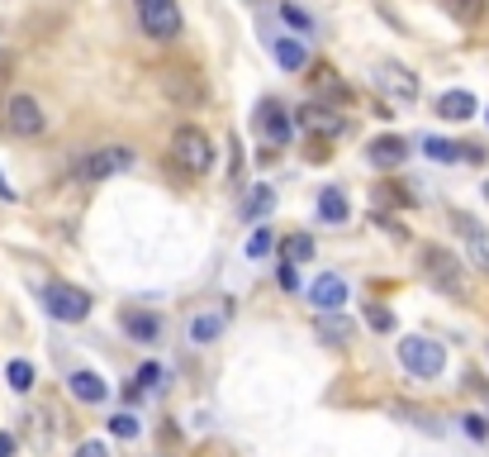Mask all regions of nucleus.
<instances>
[{
    "label": "nucleus",
    "mask_w": 489,
    "mask_h": 457,
    "mask_svg": "<svg viewBox=\"0 0 489 457\" xmlns=\"http://www.w3.org/2000/svg\"><path fill=\"white\" fill-rule=\"evenodd\" d=\"M172 158H176V167H186L190 176L214 172V143H209V134L195 129V124H180L172 134Z\"/></svg>",
    "instance_id": "nucleus-1"
},
{
    "label": "nucleus",
    "mask_w": 489,
    "mask_h": 457,
    "mask_svg": "<svg viewBox=\"0 0 489 457\" xmlns=\"http://www.w3.org/2000/svg\"><path fill=\"white\" fill-rule=\"evenodd\" d=\"M423 272H428V282L437 286V290H446L452 300H470V282H466V267L446 253V248H437V243H428L423 248Z\"/></svg>",
    "instance_id": "nucleus-2"
},
{
    "label": "nucleus",
    "mask_w": 489,
    "mask_h": 457,
    "mask_svg": "<svg viewBox=\"0 0 489 457\" xmlns=\"http://www.w3.org/2000/svg\"><path fill=\"white\" fill-rule=\"evenodd\" d=\"M399 363H404V371H413L418 381H432V377H442V367H446V348L432 339L409 334L399 343Z\"/></svg>",
    "instance_id": "nucleus-3"
},
{
    "label": "nucleus",
    "mask_w": 489,
    "mask_h": 457,
    "mask_svg": "<svg viewBox=\"0 0 489 457\" xmlns=\"http://www.w3.org/2000/svg\"><path fill=\"white\" fill-rule=\"evenodd\" d=\"M133 162H138V152H133V148L109 143V148H95V152H86V158L76 162V176H81V182H105V176L129 172Z\"/></svg>",
    "instance_id": "nucleus-4"
},
{
    "label": "nucleus",
    "mask_w": 489,
    "mask_h": 457,
    "mask_svg": "<svg viewBox=\"0 0 489 457\" xmlns=\"http://www.w3.org/2000/svg\"><path fill=\"white\" fill-rule=\"evenodd\" d=\"M44 305H48L52 320H62V324H81L91 314V296L81 286H72V282H52L44 290Z\"/></svg>",
    "instance_id": "nucleus-5"
},
{
    "label": "nucleus",
    "mask_w": 489,
    "mask_h": 457,
    "mask_svg": "<svg viewBox=\"0 0 489 457\" xmlns=\"http://www.w3.org/2000/svg\"><path fill=\"white\" fill-rule=\"evenodd\" d=\"M138 5V20H143L148 38H157V44H172L180 34V5L176 0H133Z\"/></svg>",
    "instance_id": "nucleus-6"
},
{
    "label": "nucleus",
    "mask_w": 489,
    "mask_h": 457,
    "mask_svg": "<svg viewBox=\"0 0 489 457\" xmlns=\"http://www.w3.org/2000/svg\"><path fill=\"white\" fill-rule=\"evenodd\" d=\"M5 129L15 134V138H38V134L48 129L44 105H38L34 95H10V105H5Z\"/></svg>",
    "instance_id": "nucleus-7"
},
{
    "label": "nucleus",
    "mask_w": 489,
    "mask_h": 457,
    "mask_svg": "<svg viewBox=\"0 0 489 457\" xmlns=\"http://www.w3.org/2000/svg\"><path fill=\"white\" fill-rule=\"evenodd\" d=\"M257 129L267 134V143H290V134H295V115L281 105V101H261L257 105Z\"/></svg>",
    "instance_id": "nucleus-8"
},
{
    "label": "nucleus",
    "mask_w": 489,
    "mask_h": 457,
    "mask_svg": "<svg viewBox=\"0 0 489 457\" xmlns=\"http://www.w3.org/2000/svg\"><path fill=\"white\" fill-rule=\"evenodd\" d=\"M404 158H409V143H404V134H381L366 143V162L375 172H395L404 167Z\"/></svg>",
    "instance_id": "nucleus-9"
},
{
    "label": "nucleus",
    "mask_w": 489,
    "mask_h": 457,
    "mask_svg": "<svg viewBox=\"0 0 489 457\" xmlns=\"http://www.w3.org/2000/svg\"><path fill=\"white\" fill-rule=\"evenodd\" d=\"M309 300H314L324 314H338L342 305H347V282H342L338 272H324V276H318V282L309 286Z\"/></svg>",
    "instance_id": "nucleus-10"
},
{
    "label": "nucleus",
    "mask_w": 489,
    "mask_h": 457,
    "mask_svg": "<svg viewBox=\"0 0 489 457\" xmlns=\"http://www.w3.org/2000/svg\"><path fill=\"white\" fill-rule=\"evenodd\" d=\"M162 91H166V101H176V105H200L204 101V86L190 72H162Z\"/></svg>",
    "instance_id": "nucleus-11"
},
{
    "label": "nucleus",
    "mask_w": 489,
    "mask_h": 457,
    "mask_svg": "<svg viewBox=\"0 0 489 457\" xmlns=\"http://www.w3.org/2000/svg\"><path fill=\"white\" fill-rule=\"evenodd\" d=\"M309 72H314V77H309V86H314V95H328V101H333V105H347V101H352V91H347V86H342V77H338V72H333V67H328V62H314V67H309Z\"/></svg>",
    "instance_id": "nucleus-12"
},
{
    "label": "nucleus",
    "mask_w": 489,
    "mask_h": 457,
    "mask_svg": "<svg viewBox=\"0 0 489 457\" xmlns=\"http://www.w3.org/2000/svg\"><path fill=\"white\" fill-rule=\"evenodd\" d=\"M300 124H304V129H314V134H342V115L333 105H304Z\"/></svg>",
    "instance_id": "nucleus-13"
},
{
    "label": "nucleus",
    "mask_w": 489,
    "mask_h": 457,
    "mask_svg": "<svg viewBox=\"0 0 489 457\" xmlns=\"http://www.w3.org/2000/svg\"><path fill=\"white\" fill-rule=\"evenodd\" d=\"M381 86L395 95V101H418V77L409 72V67H385V77H381Z\"/></svg>",
    "instance_id": "nucleus-14"
},
{
    "label": "nucleus",
    "mask_w": 489,
    "mask_h": 457,
    "mask_svg": "<svg viewBox=\"0 0 489 457\" xmlns=\"http://www.w3.org/2000/svg\"><path fill=\"white\" fill-rule=\"evenodd\" d=\"M67 386H72V396L81 400V405H100V400L109 396V386L95 377V371H72V377H67Z\"/></svg>",
    "instance_id": "nucleus-15"
},
{
    "label": "nucleus",
    "mask_w": 489,
    "mask_h": 457,
    "mask_svg": "<svg viewBox=\"0 0 489 457\" xmlns=\"http://www.w3.org/2000/svg\"><path fill=\"white\" fill-rule=\"evenodd\" d=\"M437 115L452 119V124L470 119V115H475V95H470V91H442V95H437Z\"/></svg>",
    "instance_id": "nucleus-16"
},
{
    "label": "nucleus",
    "mask_w": 489,
    "mask_h": 457,
    "mask_svg": "<svg viewBox=\"0 0 489 457\" xmlns=\"http://www.w3.org/2000/svg\"><path fill=\"white\" fill-rule=\"evenodd\" d=\"M456 224H461V233H466V243H470V262H475L480 272H489V248H485L480 224H475L470 215H461V210H456Z\"/></svg>",
    "instance_id": "nucleus-17"
},
{
    "label": "nucleus",
    "mask_w": 489,
    "mask_h": 457,
    "mask_svg": "<svg viewBox=\"0 0 489 457\" xmlns=\"http://www.w3.org/2000/svg\"><path fill=\"white\" fill-rule=\"evenodd\" d=\"M129 334L138 339V343H152L162 334V324H157V314H148V310H124V320H119Z\"/></svg>",
    "instance_id": "nucleus-18"
},
{
    "label": "nucleus",
    "mask_w": 489,
    "mask_h": 457,
    "mask_svg": "<svg viewBox=\"0 0 489 457\" xmlns=\"http://www.w3.org/2000/svg\"><path fill=\"white\" fill-rule=\"evenodd\" d=\"M437 5H442L456 24H480L485 10H489V0H437Z\"/></svg>",
    "instance_id": "nucleus-19"
},
{
    "label": "nucleus",
    "mask_w": 489,
    "mask_h": 457,
    "mask_svg": "<svg viewBox=\"0 0 489 457\" xmlns=\"http://www.w3.org/2000/svg\"><path fill=\"white\" fill-rule=\"evenodd\" d=\"M276 62L285 67V72H300V67H309V53H304V44L300 38H276Z\"/></svg>",
    "instance_id": "nucleus-20"
},
{
    "label": "nucleus",
    "mask_w": 489,
    "mask_h": 457,
    "mask_svg": "<svg viewBox=\"0 0 489 457\" xmlns=\"http://www.w3.org/2000/svg\"><path fill=\"white\" fill-rule=\"evenodd\" d=\"M318 215H324V219H333V224H342V219L352 215V205H347V196H342L338 186H328L324 196H318Z\"/></svg>",
    "instance_id": "nucleus-21"
},
{
    "label": "nucleus",
    "mask_w": 489,
    "mask_h": 457,
    "mask_svg": "<svg viewBox=\"0 0 489 457\" xmlns=\"http://www.w3.org/2000/svg\"><path fill=\"white\" fill-rule=\"evenodd\" d=\"M281 253H285L290 267H300V262L314 257V239H309V233H290V239L281 243Z\"/></svg>",
    "instance_id": "nucleus-22"
},
{
    "label": "nucleus",
    "mask_w": 489,
    "mask_h": 457,
    "mask_svg": "<svg viewBox=\"0 0 489 457\" xmlns=\"http://www.w3.org/2000/svg\"><path fill=\"white\" fill-rule=\"evenodd\" d=\"M318 339L333 343V348H347V339H352V324L338 320V314H328V320H318Z\"/></svg>",
    "instance_id": "nucleus-23"
},
{
    "label": "nucleus",
    "mask_w": 489,
    "mask_h": 457,
    "mask_svg": "<svg viewBox=\"0 0 489 457\" xmlns=\"http://www.w3.org/2000/svg\"><path fill=\"white\" fill-rule=\"evenodd\" d=\"M247 219H261V215H271L276 210V191L271 186H253V196H247Z\"/></svg>",
    "instance_id": "nucleus-24"
},
{
    "label": "nucleus",
    "mask_w": 489,
    "mask_h": 457,
    "mask_svg": "<svg viewBox=\"0 0 489 457\" xmlns=\"http://www.w3.org/2000/svg\"><path fill=\"white\" fill-rule=\"evenodd\" d=\"M219 329H223L219 314H200V320L190 324V339H195V343H214V339H219Z\"/></svg>",
    "instance_id": "nucleus-25"
},
{
    "label": "nucleus",
    "mask_w": 489,
    "mask_h": 457,
    "mask_svg": "<svg viewBox=\"0 0 489 457\" xmlns=\"http://www.w3.org/2000/svg\"><path fill=\"white\" fill-rule=\"evenodd\" d=\"M5 377H10V386H15V391H29V386H34V367L24 363V357H15V363L5 367Z\"/></svg>",
    "instance_id": "nucleus-26"
},
{
    "label": "nucleus",
    "mask_w": 489,
    "mask_h": 457,
    "mask_svg": "<svg viewBox=\"0 0 489 457\" xmlns=\"http://www.w3.org/2000/svg\"><path fill=\"white\" fill-rule=\"evenodd\" d=\"M423 148H428V158H432V162H456V158H461V148H456V143H446V138H428Z\"/></svg>",
    "instance_id": "nucleus-27"
},
{
    "label": "nucleus",
    "mask_w": 489,
    "mask_h": 457,
    "mask_svg": "<svg viewBox=\"0 0 489 457\" xmlns=\"http://www.w3.org/2000/svg\"><path fill=\"white\" fill-rule=\"evenodd\" d=\"M276 248V233L271 229H253V239H247V257H267Z\"/></svg>",
    "instance_id": "nucleus-28"
},
{
    "label": "nucleus",
    "mask_w": 489,
    "mask_h": 457,
    "mask_svg": "<svg viewBox=\"0 0 489 457\" xmlns=\"http://www.w3.org/2000/svg\"><path fill=\"white\" fill-rule=\"evenodd\" d=\"M366 324L381 329V334H389V329H395V314H389L385 305H366Z\"/></svg>",
    "instance_id": "nucleus-29"
},
{
    "label": "nucleus",
    "mask_w": 489,
    "mask_h": 457,
    "mask_svg": "<svg viewBox=\"0 0 489 457\" xmlns=\"http://www.w3.org/2000/svg\"><path fill=\"white\" fill-rule=\"evenodd\" d=\"M138 428H143V424H138L133 414H115V420H109V434H115V438H138Z\"/></svg>",
    "instance_id": "nucleus-30"
},
{
    "label": "nucleus",
    "mask_w": 489,
    "mask_h": 457,
    "mask_svg": "<svg viewBox=\"0 0 489 457\" xmlns=\"http://www.w3.org/2000/svg\"><path fill=\"white\" fill-rule=\"evenodd\" d=\"M162 381V367L157 363H148L143 371H138V377H133V386H138V391H152V386H157Z\"/></svg>",
    "instance_id": "nucleus-31"
},
{
    "label": "nucleus",
    "mask_w": 489,
    "mask_h": 457,
    "mask_svg": "<svg viewBox=\"0 0 489 457\" xmlns=\"http://www.w3.org/2000/svg\"><path fill=\"white\" fill-rule=\"evenodd\" d=\"M281 15H285V24H295V29H309V24H314L300 5H281Z\"/></svg>",
    "instance_id": "nucleus-32"
},
{
    "label": "nucleus",
    "mask_w": 489,
    "mask_h": 457,
    "mask_svg": "<svg viewBox=\"0 0 489 457\" xmlns=\"http://www.w3.org/2000/svg\"><path fill=\"white\" fill-rule=\"evenodd\" d=\"M375 191H381V200H389V205H409V196H404V191H399L395 182H381Z\"/></svg>",
    "instance_id": "nucleus-33"
},
{
    "label": "nucleus",
    "mask_w": 489,
    "mask_h": 457,
    "mask_svg": "<svg viewBox=\"0 0 489 457\" xmlns=\"http://www.w3.org/2000/svg\"><path fill=\"white\" fill-rule=\"evenodd\" d=\"M466 434H470V438H480V443H485V438H489V424L480 420V414H466Z\"/></svg>",
    "instance_id": "nucleus-34"
},
{
    "label": "nucleus",
    "mask_w": 489,
    "mask_h": 457,
    "mask_svg": "<svg viewBox=\"0 0 489 457\" xmlns=\"http://www.w3.org/2000/svg\"><path fill=\"white\" fill-rule=\"evenodd\" d=\"M76 457H109V448H105L100 438H86V443L76 448Z\"/></svg>",
    "instance_id": "nucleus-35"
},
{
    "label": "nucleus",
    "mask_w": 489,
    "mask_h": 457,
    "mask_svg": "<svg viewBox=\"0 0 489 457\" xmlns=\"http://www.w3.org/2000/svg\"><path fill=\"white\" fill-rule=\"evenodd\" d=\"M10 77H15V58H10V53L5 48H0V86H5V81Z\"/></svg>",
    "instance_id": "nucleus-36"
},
{
    "label": "nucleus",
    "mask_w": 489,
    "mask_h": 457,
    "mask_svg": "<svg viewBox=\"0 0 489 457\" xmlns=\"http://www.w3.org/2000/svg\"><path fill=\"white\" fill-rule=\"evenodd\" d=\"M281 286H285V290H295V286H300V272L290 267V262H285V267H281Z\"/></svg>",
    "instance_id": "nucleus-37"
},
{
    "label": "nucleus",
    "mask_w": 489,
    "mask_h": 457,
    "mask_svg": "<svg viewBox=\"0 0 489 457\" xmlns=\"http://www.w3.org/2000/svg\"><path fill=\"white\" fill-rule=\"evenodd\" d=\"M0 457H15V438L10 434H0Z\"/></svg>",
    "instance_id": "nucleus-38"
},
{
    "label": "nucleus",
    "mask_w": 489,
    "mask_h": 457,
    "mask_svg": "<svg viewBox=\"0 0 489 457\" xmlns=\"http://www.w3.org/2000/svg\"><path fill=\"white\" fill-rule=\"evenodd\" d=\"M0 200H15V191H10V182L0 176Z\"/></svg>",
    "instance_id": "nucleus-39"
},
{
    "label": "nucleus",
    "mask_w": 489,
    "mask_h": 457,
    "mask_svg": "<svg viewBox=\"0 0 489 457\" xmlns=\"http://www.w3.org/2000/svg\"><path fill=\"white\" fill-rule=\"evenodd\" d=\"M485 196H489V186H485Z\"/></svg>",
    "instance_id": "nucleus-40"
}]
</instances>
